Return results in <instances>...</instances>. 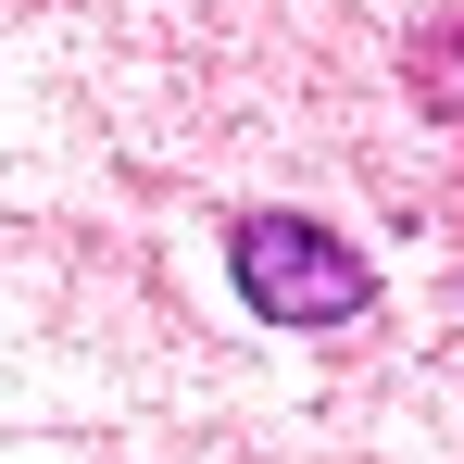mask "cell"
Returning <instances> with one entry per match:
<instances>
[{"instance_id": "cell-1", "label": "cell", "mask_w": 464, "mask_h": 464, "mask_svg": "<svg viewBox=\"0 0 464 464\" xmlns=\"http://www.w3.org/2000/svg\"><path fill=\"white\" fill-rule=\"evenodd\" d=\"M227 276L264 326H352V314H377V264L339 227H314V214H238Z\"/></svg>"}, {"instance_id": "cell-2", "label": "cell", "mask_w": 464, "mask_h": 464, "mask_svg": "<svg viewBox=\"0 0 464 464\" xmlns=\"http://www.w3.org/2000/svg\"><path fill=\"white\" fill-rule=\"evenodd\" d=\"M401 88H414L427 126H452V139H464V13H440V25L401 51Z\"/></svg>"}]
</instances>
